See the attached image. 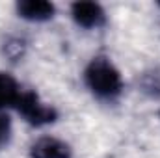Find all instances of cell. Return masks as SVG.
<instances>
[{
	"label": "cell",
	"mask_w": 160,
	"mask_h": 158,
	"mask_svg": "<svg viewBox=\"0 0 160 158\" xmlns=\"http://www.w3.org/2000/svg\"><path fill=\"white\" fill-rule=\"evenodd\" d=\"M143 87H145V91H151V95H160V78L157 75L145 77Z\"/></svg>",
	"instance_id": "ba28073f"
},
{
	"label": "cell",
	"mask_w": 160,
	"mask_h": 158,
	"mask_svg": "<svg viewBox=\"0 0 160 158\" xmlns=\"http://www.w3.org/2000/svg\"><path fill=\"white\" fill-rule=\"evenodd\" d=\"M15 110L34 126H43V125L54 123L58 117L56 110L52 106L41 102L38 93H34V91H22L15 104Z\"/></svg>",
	"instance_id": "7a4b0ae2"
},
{
	"label": "cell",
	"mask_w": 160,
	"mask_h": 158,
	"mask_svg": "<svg viewBox=\"0 0 160 158\" xmlns=\"http://www.w3.org/2000/svg\"><path fill=\"white\" fill-rule=\"evenodd\" d=\"M30 158H71V147L58 138L45 136L32 145Z\"/></svg>",
	"instance_id": "277c9868"
},
{
	"label": "cell",
	"mask_w": 160,
	"mask_h": 158,
	"mask_svg": "<svg viewBox=\"0 0 160 158\" xmlns=\"http://www.w3.org/2000/svg\"><path fill=\"white\" fill-rule=\"evenodd\" d=\"M21 93H22V89L19 87L17 80L11 75L0 71V108H9V106L15 108Z\"/></svg>",
	"instance_id": "8992f818"
},
{
	"label": "cell",
	"mask_w": 160,
	"mask_h": 158,
	"mask_svg": "<svg viewBox=\"0 0 160 158\" xmlns=\"http://www.w3.org/2000/svg\"><path fill=\"white\" fill-rule=\"evenodd\" d=\"M84 80L86 86L91 89L93 95L104 101H112L119 97L123 91V80H121L119 71L114 67V63L108 58H93L89 65L84 71Z\"/></svg>",
	"instance_id": "6da1fadb"
},
{
	"label": "cell",
	"mask_w": 160,
	"mask_h": 158,
	"mask_svg": "<svg viewBox=\"0 0 160 158\" xmlns=\"http://www.w3.org/2000/svg\"><path fill=\"white\" fill-rule=\"evenodd\" d=\"M71 15L82 28H99L104 24V9L97 2H75L71 6Z\"/></svg>",
	"instance_id": "3957f363"
},
{
	"label": "cell",
	"mask_w": 160,
	"mask_h": 158,
	"mask_svg": "<svg viewBox=\"0 0 160 158\" xmlns=\"http://www.w3.org/2000/svg\"><path fill=\"white\" fill-rule=\"evenodd\" d=\"M17 13L26 19V21H34V22H43L52 19L54 15V4L50 2H43V0H22L17 4Z\"/></svg>",
	"instance_id": "5b68a950"
},
{
	"label": "cell",
	"mask_w": 160,
	"mask_h": 158,
	"mask_svg": "<svg viewBox=\"0 0 160 158\" xmlns=\"http://www.w3.org/2000/svg\"><path fill=\"white\" fill-rule=\"evenodd\" d=\"M9 138H11V121L8 116L0 114V151L9 143Z\"/></svg>",
	"instance_id": "52a82bcc"
}]
</instances>
